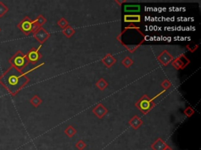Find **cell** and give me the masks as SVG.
<instances>
[{"mask_svg":"<svg viewBox=\"0 0 201 150\" xmlns=\"http://www.w3.org/2000/svg\"><path fill=\"white\" fill-rule=\"evenodd\" d=\"M27 73L19 71L10 67L2 75H0V84L12 96H15L29 82Z\"/></svg>","mask_w":201,"mask_h":150,"instance_id":"cell-1","label":"cell"},{"mask_svg":"<svg viewBox=\"0 0 201 150\" xmlns=\"http://www.w3.org/2000/svg\"><path fill=\"white\" fill-rule=\"evenodd\" d=\"M9 63H11V67L17 69V71H22V70L27 67L29 62L25 54H24L21 51H17L15 54L9 59Z\"/></svg>","mask_w":201,"mask_h":150,"instance_id":"cell-2","label":"cell"},{"mask_svg":"<svg viewBox=\"0 0 201 150\" xmlns=\"http://www.w3.org/2000/svg\"><path fill=\"white\" fill-rule=\"evenodd\" d=\"M17 27L20 29L21 31H22L25 35H29L31 33L34 34L37 30H39L40 27L34 20H32L28 17H24L21 22L17 24Z\"/></svg>","mask_w":201,"mask_h":150,"instance_id":"cell-3","label":"cell"},{"mask_svg":"<svg viewBox=\"0 0 201 150\" xmlns=\"http://www.w3.org/2000/svg\"><path fill=\"white\" fill-rule=\"evenodd\" d=\"M155 106L156 103H154V99H150L147 95L142 96L135 103V106L143 114H147L155 107Z\"/></svg>","mask_w":201,"mask_h":150,"instance_id":"cell-4","label":"cell"},{"mask_svg":"<svg viewBox=\"0 0 201 150\" xmlns=\"http://www.w3.org/2000/svg\"><path fill=\"white\" fill-rule=\"evenodd\" d=\"M171 63H172V66L174 67L175 69L182 70L185 69V68L190 63V60L186 57V55L182 54L177 58L174 59V60L171 62Z\"/></svg>","mask_w":201,"mask_h":150,"instance_id":"cell-5","label":"cell"},{"mask_svg":"<svg viewBox=\"0 0 201 150\" xmlns=\"http://www.w3.org/2000/svg\"><path fill=\"white\" fill-rule=\"evenodd\" d=\"M39 48L36 49V48H32L29 52L26 54L27 59L29 63L32 64H36L39 59L42 58V54L39 52Z\"/></svg>","mask_w":201,"mask_h":150,"instance_id":"cell-6","label":"cell"},{"mask_svg":"<svg viewBox=\"0 0 201 150\" xmlns=\"http://www.w3.org/2000/svg\"><path fill=\"white\" fill-rule=\"evenodd\" d=\"M33 36H34L35 39H36L40 44L43 45V43L49 39L50 34H49V32L46 31L43 27H40L39 30H36L34 34H33Z\"/></svg>","mask_w":201,"mask_h":150,"instance_id":"cell-7","label":"cell"},{"mask_svg":"<svg viewBox=\"0 0 201 150\" xmlns=\"http://www.w3.org/2000/svg\"><path fill=\"white\" fill-rule=\"evenodd\" d=\"M157 60L162 64L164 67H167L168 64H170V63L174 60V57L167 50H164L157 56Z\"/></svg>","mask_w":201,"mask_h":150,"instance_id":"cell-8","label":"cell"},{"mask_svg":"<svg viewBox=\"0 0 201 150\" xmlns=\"http://www.w3.org/2000/svg\"><path fill=\"white\" fill-rule=\"evenodd\" d=\"M93 113L95 116H97L99 119H102L108 113V110L101 103H99L94 107L93 110Z\"/></svg>","mask_w":201,"mask_h":150,"instance_id":"cell-9","label":"cell"},{"mask_svg":"<svg viewBox=\"0 0 201 150\" xmlns=\"http://www.w3.org/2000/svg\"><path fill=\"white\" fill-rule=\"evenodd\" d=\"M101 62L105 65L107 68H111L116 63V59H115V57L111 53H108L104 58L101 59Z\"/></svg>","mask_w":201,"mask_h":150,"instance_id":"cell-10","label":"cell"},{"mask_svg":"<svg viewBox=\"0 0 201 150\" xmlns=\"http://www.w3.org/2000/svg\"><path fill=\"white\" fill-rule=\"evenodd\" d=\"M167 145H168L163 140L162 138H159L152 144L151 148H152V150H164Z\"/></svg>","mask_w":201,"mask_h":150,"instance_id":"cell-11","label":"cell"},{"mask_svg":"<svg viewBox=\"0 0 201 150\" xmlns=\"http://www.w3.org/2000/svg\"><path fill=\"white\" fill-rule=\"evenodd\" d=\"M128 123H129V125H130V126H131L134 129H135V130L138 129L143 124V121H142V119L140 118L138 116H136V115L134 116L133 117L129 120Z\"/></svg>","mask_w":201,"mask_h":150,"instance_id":"cell-12","label":"cell"},{"mask_svg":"<svg viewBox=\"0 0 201 150\" xmlns=\"http://www.w3.org/2000/svg\"><path fill=\"white\" fill-rule=\"evenodd\" d=\"M142 20L141 16L138 14H132V15H125L124 16V22L126 23H139Z\"/></svg>","mask_w":201,"mask_h":150,"instance_id":"cell-13","label":"cell"},{"mask_svg":"<svg viewBox=\"0 0 201 150\" xmlns=\"http://www.w3.org/2000/svg\"><path fill=\"white\" fill-rule=\"evenodd\" d=\"M62 33H63V34L65 36V37L68 38V39H70V38L73 35L74 33H75V30H74L73 27H72L70 25H68V27H66L65 29H63Z\"/></svg>","mask_w":201,"mask_h":150,"instance_id":"cell-14","label":"cell"},{"mask_svg":"<svg viewBox=\"0 0 201 150\" xmlns=\"http://www.w3.org/2000/svg\"><path fill=\"white\" fill-rule=\"evenodd\" d=\"M108 85H109V84H108V82L104 78H101V79L96 83V86H97V88H98V89L101 90V91H103V90L105 89L108 87Z\"/></svg>","mask_w":201,"mask_h":150,"instance_id":"cell-15","label":"cell"},{"mask_svg":"<svg viewBox=\"0 0 201 150\" xmlns=\"http://www.w3.org/2000/svg\"><path fill=\"white\" fill-rule=\"evenodd\" d=\"M42 99L40 98H39V96L38 95H34L32 97V98L30 99V103H31L32 105L34 107H38V106H39V105L41 104L42 103Z\"/></svg>","mask_w":201,"mask_h":150,"instance_id":"cell-16","label":"cell"},{"mask_svg":"<svg viewBox=\"0 0 201 150\" xmlns=\"http://www.w3.org/2000/svg\"><path fill=\"white\" fill-rule=\"evenodd\" d=\"M65 133L68 137H69V138H72V137H73L74 135L76 134V130H75L73 127L70 125V126H68V128H67L65 130Z\"/></svg>","mask_w":201,"mask_h":150,"instance_id":"cell-17","label":"cell"},{"mask_svg":"<svg viewBox=\"0 0 201 150\" xmlns=\"http://www.w3.org/2000/svg\"><path fill=\"white\" fill-rule=\"evenodd\" d=\"M122 64H123V66L125 67L126 68H130V67L133 65L134 63V61L132 60L129 57V56H126V57L124 58V59L122 60Z\"/></svg>","mask_w":201,"mask_h":150,"instance_id":"cell-18","label":"cell"},{"mask_svg":"<svg viewBox=\"0 0 201 150\" xmlns=\"http://www.w3.org/2000/svg\"><path fill=\"white\" fill-rule=\"evenodd\" d=\"M9 11V8L3 3L2 2L0 1V18L3 17Z\"/></svg>","mask_w":201,"mask_h":150,"instance_id":"cell-19","label":"cell"},{"mask_svg":"<svg viewBox=\"0 0 201 150\" xmlns=\"http://www.w3.org/2000/svg\"><path fill=\"white\" fill-rule=\"evenodd\" d=\"M34 21L39 26V27H42V26L46 22V19L45 18L43 15H39L37 17V18H36Z\"/></svg>","mask_w":201,"mask_h":150,"instance_id":"cell-20","label":"cell"},{"mask_svg":"<svg viewBox=\"0 0 201 150\" xmlns=\"http://www.w3.org/2000/svg\"><path fill=\"white\" fill-rule=\"evenodd\" d=\"M141 45H142V43H139V44L138 45H123V46H124V47L126 48L130 52L133 53V52H135V51L136 50V49L141 46Z\"/></svg>","mask_w":201,"mask_h":150,"instance_id":"cell-21","label":"cell"},{"mask_svg":"<svg viewBox=\"0 0 201 150\" xmlns=\"http://www.w3.org/2000/svg\"><path fill=\"white\" fill-rule=\"evenodd\" d=\"M58 25L59 26V27H61V28L65 29V27H68V26L69 25V24H68V20H67L66 19L64 18V17H62V18H61L58 21Z\"/></svg>","mask_w":201,"mask_h":150,"instance_id":"cell-22","label":"cell"},{"mask_svg":"<svg viewBox=\"0 0 201 150\" xmlns=\"http://www.w3.org/2000/svg\"><path fill=\"white\" fill-rule=\"evenodd\" d=\"M124 10L126 12H136V11H139L140 6H126L124 7Z\"/></svg>","mask_w":201,"mask_h":150,"instance_id":"cell-23","label":"cell"},{"mask_svg":"<svg viewBox=\"0 0 201 150\" xmlns=\"http://www.w3.org/2000/svg\"><path fill=\"white\" fill-rule=\"evenodd\" d=\"M183 113H184V114L186 115V116H188V117H191V116H193V115L195 113V110H193L191 106H188V107H186V108L185 109Z\"/></svg>","mask_w":201,"mask_h":150,"instance_id":"cell-24","label":"cell"},{"mask_svg":"<svg viewBox=\"0 0 201 150\" xmlns=\"http://www.w3.org/2000/svg\"><path fill=\"white\" fill-rule=\"evenodd\" d=\"M87 145L83 140H79L75 144V148L79 150H83L86 148Z\"/></svg>","mask_w":201,"mask_h":150,"instance_id":"cell-25","label":"cell"},{"mask_svg":"<svg viewBox=\"0 0 201 150\" xmlns=\"http://www.w3.org/2000/svg\"><path fill=\"white\" fill-rule=\"evenodd\" d=\"M161 87H162L164 90L169 89V88L171 87V82L167 79L164 80V81L161 83Z\"/></svg>","mask_w":201,"mask_h":150,"instance_id":"cell-26","label":"cell"},{"mask_svg":"<svg viewBox=\"0 0 201 150\" xmlns=\"http://www.w3.org/2000/svg\"><path fill=\"white\" fill-rule=\"evenodd\" d=\"M164 150H173V149H172V148H170V147L169 146V145H167V146L166 147V148H164Z\"/></svg>","mask_w":201,"mask_h":150,"instance_id":"cell-27","label":"cell"},{"mask_svg":"<svg viewBox=\"0 0 201 150\" xmlns=\"http://www.w3.org/2000/svg\"><path fill=\"white\" fill-rule=\"evenodd\" d=\"M116 2H117V3L119 4H122L123 3V2H125V1H117V0H116Z\"/></svg>","mask_w":201,"mask_h":150,"instance_id":"cell-28","label":"cell"},{"mask_svg":"<svg viewBox=\"0 0 201 150\" xmlns=\"http://www.w3.org/2000/svg\"><path fill=\"white\" fill-rule=\"evenodd\" d=\"M0 31H1V28H0Z\"/></svg>","mask_w":201,"mask_h":150,"instance_id":"cell-29","label":"cell"}]
</instances>
